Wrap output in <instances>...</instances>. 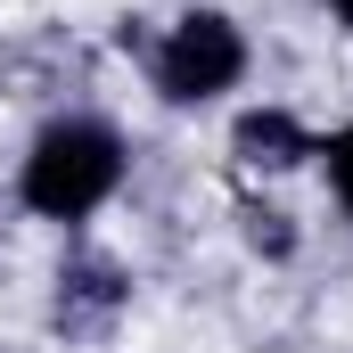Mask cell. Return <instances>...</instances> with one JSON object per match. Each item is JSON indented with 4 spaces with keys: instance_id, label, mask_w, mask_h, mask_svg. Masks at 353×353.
I'll use <instances>...</instances> for the list:
<instances>
[{
    "instance_id": "4",
    "label": "cell",
    "mask_w": 353,
    "mask_h": 353,
    "mask_svg": "<svg viewBox=\"0 0 353 353\" xmlns=\"http://www.w3.org/2000/svg\"><path fill=\"white\" fill-rule=\"evenodd\" d=\"M123 288H132V279H123L115 263L83 255V263H74L66 279H58V321H107V312L123 304Z\"/></svg>"
},
{
    "instance_id": "7",
    "label": "cell",
    "mask_w": 353,
    "mask_h": 353,
    "mask_svg": "<svg viewBox=\"0 0 353 353\" xmlns=\"http://www.w3.org/2000/svg\"><path fill=\"white\" fill-rule=\"evenodd\" d=\"M329 8H337V17H345V25H353V0H329Z\"/></svg>"
},
{
    "instance_id": "6",
    "label": "cell",
    "mask_w": 353,
    "mask_h": 353,
    "mask_svg": "<svg viewBox=\"0 0 353 353\" xmlns=\"http://www.w3.org/2000/svg\"><path fill=\"white\" fill-rule=\"evenodd\" d=\"M329 181H337V197H345V214H353V123L329 140Z\"/></svg>"
},
{
    "instance_id": "5",
    "label": "cell",
    "mask_w": 353,
    "mask_h": 353,
    "mask_svg": "<svg viewBox=\"0 0 353 353\" xmlns=\"http://www.w3.org/2000/svg\"><path fill=\"white\" fill-rule=\"evenodd\" d=\"M247 239H255L263 255H288V247H296V230H288V214H271V205H255V214H247Z\"/></svg>"
},
{
    "instance_id": "3",
    "label": "cell",
    "mask_w": 353,
    "mask_h": 353,
    "mask_svg": "<svg viewBox=\"0 0 353 353\" xmlns=\"http://www.w3.org/2000/svg\"><path fill=\"white\" fill-rule=\"evenodd\" d=\"M230 157H239L247 173H288V165L312 157V132H304L288 107H247V115L230 123Z\"/></svg>"
},
{
    "instance_id": "2",
    "label": "cell",
    "mask_w": 353,
    "mask_h": 353,
    "mask_svg": "<svg viewBox=\"0 0 353 353\" xmlns=\"http://www.w3.org/2000/svg\"><path fill=\"white\" fill-rule=\"evenodd\" d=\"M148 66H157V90L173 107H205V99H222V90L247 74V41H239V25L222 8H189L173 33L157 41Z\"/></svg>"
},
{
    "instance_id": "1",
    "label": "cell",
    "mask_w": 353,
    "mask_h": 353,
    "mask_svg": "<svg viewBox=\"0 0 353 353\" xmlns=\"http://www.w3.org/2000/svg\"><path fill=\"white\" fill-rule=\"evenodd\" d=\"M115 181H123V140L99 115H66V123H50L33 140V157L17 173V197L41 222H83V214H99L115 197Z\"/></svg>"
}]
</instances>
